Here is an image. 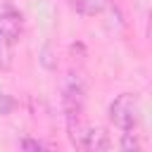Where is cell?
<instances>
[{"mask_svg": "<svg viewBox=\"0 0 152 152\" xmlns=\"http://www.w3.org/2000/svg\"><path fill=\"white\" fill-rule=\"evenodd\" d=\"M62 107H64V119H66V135L71 145L83 152L86 150V138H88V124L83 121V107H86V90L78 76L69 74L64 88H62Z\"/></svg>", "mask_w": 152, "mask_h": 152, "instance_id": "cell-1", "label": "cell"}, {"mask_svg": "<svg viewBox=\"0 0 152 152\" xmlns=\"http://www.w3.org/2000/svg\"><path fill=\"white\" fill-rule=\"evenodd\" d=\"M24 31V17L17 10H5L0 14V69L7 71L14 64V50Z\"/></svg>", "mask_w": 152, "mask_h": 152, "instance_id": "cell-2", "label": "cell"}, {"mask_svg": "<svg viewBox=\"0 0 152 152\" xmlns=\"http://www.w3.org/2000/svg\"><path fill=\"white\" fill-rule=\"evenodd\" d=\"M107 114H109V121L119 131H138V124L142 116L140 97L135 93H121L109 102Z\"/></svg>", "mask_w": 152, "mask_h": 152, "instance_id": "cell-3", "label": "cell"}, {"mask_svg": "<svg viewBox=\"0 0 152 152\" xmlns=\"http://www.w3.org/2000/svg\"><path fill=\"white\" fill-rule=\"evenodd\" d=\"M83 152H109V138H107L104 128H88Z\"/></svg>", "mask_w": 152, "mask_h": 152, "instance_id": "cell-4", "label": "cell"}, {"mask_svg": "<svg viewBox=\"0 0 152 152\" xmlns=\"http://www.w3.org/2000/svg\"><path fill=\"white\" fill-rule=\"evenodd\" d=\"M119 150L121 152H142V140L135 131H121L119 138Z\"/></svg>", "mask_w": 152, "mask_h": 152, "instance_id": "cell-5", "label": "cell"}, {"mask_svg": "<svg viewBox=\"0 0 152 152\" xmlns=\"http://www.w3.org/2000/svg\"><path fill=\"white\" fill-rule=\"evenodd\" d=\"M24 145H26V147H28V152H40V147H38V145H36V142H31V140H26V142H24Z\"/></svg>", "mask_w": 152, "mask_h": 152, "instance_id": "cell-6", "label": "cell"}, {"mask_svg": "<svg viewBox=\"0 0 152 152\" xmlns=\"http://www.w3.org/2000/svg\"><path fill=\"white\" fill-rule=\"evenodd\" d=\"M0 2H7V0H0Z\"/></svg>", "mask_w": 152, "mask_h": 152, "instance_id": "cell-7", "label": "cell"}]
</instances>
